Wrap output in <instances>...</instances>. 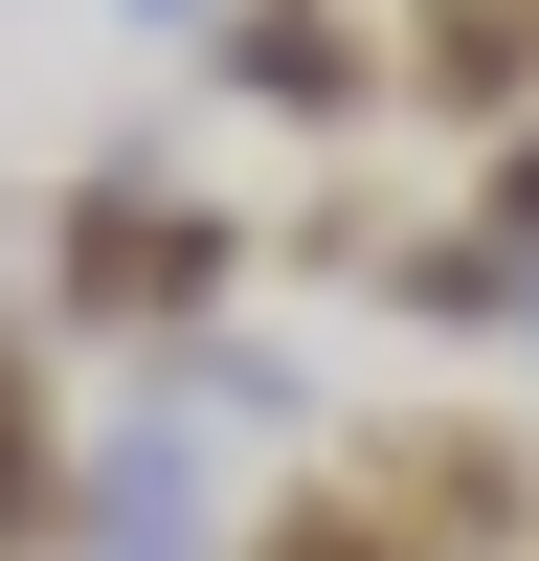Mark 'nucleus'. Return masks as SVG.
I'll return each mask as SVG.
<instances>
[{
  "mask_svg": "<svg viewBox=\"0 0 539 561\" xmlns=\"http://www.w3.org/2000/svg\"><path fill=\"white\" fill-rule=\"evenodd\" d=\"M248 293V225L225 203H180V180H135V158H90L68 180V225H45V314H68V337H203V314Z\"/></svg>",
  "mask_w": 539,
  "mask_h": 561,
  "instance_id": "f257e3e1",
  "label": "nucleus"
},
{
  "mask_svg": "<svg viewBox=\"0 0 539 561\" xmlns=\"http://www.w3.org/2000/svg\"><path fill=\"white\" fill-rule=\"evenodd\" d=\"M359 472L404 494V539H427V561H517V539H539V449H517V427H472V404L359 427Z\"/></svg>",
  "mask_w": 539,
  "mask_h": 561,
  "instance_id": "f03ea898",
  "label": "nucleus"
},
{
  "mask_svg": "<svg viewBox=\"0 0 539 561\" xmlns=\"http://www.w3.org/2000/svg\"><path fill=\"white\" fill-rule=\"evenodd\" d=\"M225 90L359 135V113H382V23H359V0H225Z\"/></svg>",
  "mask_w": 539,
  "mask_h": 561,
  "instance_id": "7ed1b4c3",
  "label": "nucleus"
},
{
  "mask_svg": "<svg viewBox=\"0 0 539 561\" xmlns=\"http://www.w3.org/2000/svg\"><path fill=\"white\" fill-rule=\"evenodd\" d=\"M404 90H427L449 135H494L539 90V0H427V23H404Z\"/></svg>",
  "mask_w": 539,
  "mask_h": 561,
  "instance_id": "20e7f679",
  "label": "nucleus"
},
{
  "mask_svg": "<svg viewBox=\"0 0 539 561\" xmlns=\"http://www.w3.org/2000/svg\"><path fill=\"white\" fill-rule=\"evenodd\" d=\"M248 561H427V539H404V494H382V472L337 449L314 494H270V539H248Z\"/></svg>",
  "mask_w": 539,
  "mask_h": 561,
  "instance_id": "39448f33",
  "label": "nucleus"
},
{
  "mask_svg": "<svg viewBox=\"0 0 539 561\" xmlns=\"http://www.w3.org/2000/svg\"><path fill=\"white\" fill-rule=\"evenodd\" d=\"M68 539V449H45V359L0 337V561H45Z\"/></svg>",
  "mask_w": 539,
  "mask_h": 561,
  "instance_id": "423d86ee",
  "label": "nucleus"
},
{
  "mask_svg": "<svg viewBox=\"0 0 539 561\" xmlns=\"http://www.w3.org/2000/svg\"><path fill=\"white\" fill-rule=\"evenodd\" d=\"M382 270H404L427 337H494V314H517V248H382Z\"/></svg>",
  "mask_w": 539,
  "mask_h": 561,
  "instance_id": "0eeeda50",
  "label": "nucleus"
},
{
  "mask_svg": "<svg viewBox=\"0 0 539 561\" xmlns=\"http://www.w3.org/2000/svg\"><path fill=\"white\" fill-rule=\"evenodd\" d=\"M472 203H494V248H539V90L472 135Z\"/></svg>",
  "mask_w": 539,
  "mask_h": 561,
  "instance_id": "6e6552de",
  "label": "nucleus"
},
{
  "mask_svg": "<svg viewBox=\"0 0 539 561\" xmlns=\"http://www.w3.org/2000/svg\"><path fill=\"white\" fill-rule=\"evenodd\" d=\"M135 23H203V0H135Z\"/></svg>",
  "mask_w": 539,
  "mask_h": 561,
  "instance_id": "1a4fd4ad",
  "label": "nucleus"
}]
</instances>
